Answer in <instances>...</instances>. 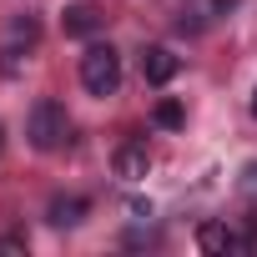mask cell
I'll return each mask as SVG.
<instances>
[{"label":"cell","mask_w":257,"mask_h":257,"mask_svg":"<svg viewBox=\"0 0 257 257\" xmlns=\"http://www.w3.org/2000/svg\"><path fill=\"white\" fill-rule=\"evenodd\" d=\"M26 137H31L36 152L66 147V137H71V116H66V106H61L56 96H41V101L31 106V116H26Z\"/></svg>","instance_id":"cell-1"},{"label":"cell","mask_w":257,"mask_h":257,"mask_svg":"<svg viewBox=\"0 0 257 257\" xmlns=\"http://www.w3.org/2000/svg\"><path fill=\"white\" fill-rule=\"evenodd\" d=\"M81 86L91 96H116V86H121V56H116V46H86V56H81Z\"/></svg>","instance_id":"cell-2"},{"label":"cell","mask_w":257,"mask_h":257,"mask_svg":"<svg viewBox=\"0 0 257 257\" xmlns=\"http://www.w3.org/2000/svg\"><path fill=\"white\" fill-rule=\"evenodd\" d=\"M36 41H41V26H36L31 16H16L11 31H6V46H0V71L16 76V71H21V56H26Z\"/></svg>","instance_id":"cell-3"},{"label":"cell","mask_w":257,"mask_h":257,"mask_svg":"<svg viewBox=\"0 0 257 257\" xmlns=\"http://www.w3.org/2000/svg\"><path fill=\"white\" fill-rule=\"evenodd\" d=\"M137 66H142V81H147V86H167V81L182 71V61H177L167 46H142Z\"/></svg>","instance_id":"cell-4"},{"label":"cell","mask_w":257,"mask_h":257,"mask_svg":"<svg viewBox=\"0 0 257 257\" xmlns=\"http://www.w3.org/2000/svg\"><path fill=\"white\" fill-rule=\"evenodd\" d=\"M111 167H116V177H126V182H142V177L152 172V152H147V142H121L116 157H111Z\"/></svg>","instance_id":"cell-5"},{"label":"cell","mask_w":257,"mask_h":257,"mask_svg":"<svg viewBox=\"0 0 257 257\" xmlns=\"http://www.w3.org/2000/svg\"><path fill=\"white\" fill-rule=\"evenodd\" d=\"M61 26H66V36H96L106 26V16H96V6H66Z\"/></svg>","instance_id":"cell-6"},{"label":"cell","mask_w":257,"mask_h":257,"mask_svg":"<svg viewBox=\"0 0 257 257\" xmlns=\"http://www.w3.org/2000/svg\"><path fill=\"white\" fill-rule=\"evenodd\" d=\"M197 247H202V252H232V247H237V232H232L227 222H202V227H197Z\"/></svg>","instance_id":"cell-7"},{"label":"cell","mask_w":257,"mask_h":257,"mask_svg":"<svg viewBox=\"0 0 257 257\" xmlns=\"http://www.w3.org/2000/svg\"><path fill=\"white\" fill-rule=\"evenodd\" d=\"M86 212H91L86 197H56L46 217H51V227H76V222H86Z\"/></svg>","instance_id":"cell-8"},{"label":"cell","mask_w":257,"mask_h":257,"mask_svg":"<svg viewBox=\"0 0 257 257\" xmlns=\"http://www.w3.org/2000/svg\"><path fill=\"white\" fill-rule=\"evenodd\" d=\"M152 116H157V126H167V132H177V126L187 121V111H182V101H172V96H162Z\"/></svg>","instance_id":"cell-9"},{"label":"cell","mask_w":257,"mask_h":257,"mask_svg":"<svg viewBox=\"0 0 257 257\" xmlns=\"http://www.w3.org/2000/svg\"><path fill=\"white\" fill-rule=\"evenodd\" d=\"M252 116H257V96H252Z\"/></svg>","instance_id":"cell-10"},{"label":"cell","mask_w":257,"mask_h":257,"mask_svg":"<svg viewBox=\"0 0 257 257\" xmlns=\"http://www.w3.org/2000/svg\"><path fill=\"white\" fill-rule=\"evenodd\" d=\"M0 142H6V132H0Z\"/></svg>","instance_id":"cell-11"}]
</instances>
